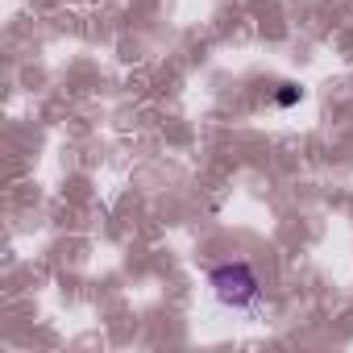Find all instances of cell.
<instances>
[{
    "instance_id": "1",
    "label": "cell",
    "mask_w": 353,
    "mask_h": 353,
    "mask_svg": "<svg viewBox=\"0 0 353 353\" xmlns=\"http://www.w3.org/2000/svg\"><path fill=\"white\" fill-rule=\"evenodd\" d=\"M208 283H212L216 299L229 303V307H250L258 299V279H254L250 262H225L208 274Z\"/></svg>"
},
{
    "instance_id": "2",
    "label": "cell",
    "mask_w": 353,
    "mask_h": 353,
    "mask_svg": "<svg viewBox=\"0 0 353 353\" xmlns=\"http://www.w3.org/2000/svg\"><path fill=\"white\" fill-rule=\"evenodd\" d=\"M299 100V92L295 88H287V92H279V104H295Z\"/></svg>"
}]
</instances>
